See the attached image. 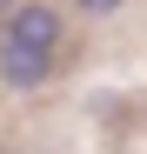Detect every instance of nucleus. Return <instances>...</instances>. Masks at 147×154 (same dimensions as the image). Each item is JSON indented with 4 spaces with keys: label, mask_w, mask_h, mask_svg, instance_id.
Returning a JSON list of instances; mask_svg holds the SVG:
<instances>
[{
    "label": "nucleus",
    "mask_w": 147,
    "mask_h": 154,
    "mask_svg": "<svg viewBox=\"0 0 147 154\" xmlns=\"http://www.w3.org/2000/svg\"><path fill=\"white\" fill-rule=\"evenodd\" d=\"M80 7H87V14H114L120 0H80Z\"/></svg>",
    "instance_id": "obj_3"
},
{
    "label": "nucleus",
    "mask_w": 147,
    "mask_h": 154,
    "mask_svg": "<svg viewBox=\"0 0 147 154\" xmlns=\"http://www.w3.org/2000/svg\"><path fill=\"white\" fill-rule=\"evenodd\" d=\"M0 40H20V47L54 54V40H60V14H54V7H14V20H7V34H0Z\"/></svg>",
    "instance_id": "obj_2"
},
{
    "label": "nucleus",
    "mask_w": 147,
    "mask_h": 154,
    "mask_svg": "<svg viewBox=\"0 0 147 154\" xmlns=\"http://www.w3.org/2000/svg\"><path fill=\"white\" fill-rule=\"evenodd\" d=\"M47 74H54V54L20 47V40H0V81H7V87H40Z\"/></svg>",
    "instance_id": "obj_1"
},
{
    "label": "nucleus",
    "mask_w": 147,
    "mask_h": 154,
    "mask_svg": "<svg viewBox=\"0 0 147 154\" xmlns=\"http://www.w3.org/2000/svg\"><path fill=\"white\" fill-rule=\"evenodd\" d=\"M0 7H14V0H0Z\"/></svg>",
    "instance_id": "obj_4"
}]
</instances>
